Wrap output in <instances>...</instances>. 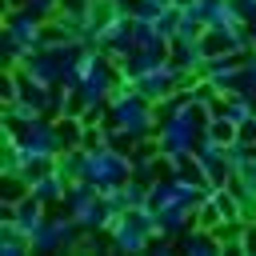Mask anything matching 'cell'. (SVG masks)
<instances>
[{
  "label": "cell",
  "instance_id": "cell-1",
  "mask_svg": "<svg viewBox=\"0 0 256 256\" xmlns=\"http://www.w3.org/2000/svg\"><path fill=\"white\" fill-rule=\"evenodd\" d=\"M208 116H212V108L188 100L172 116L156 120V144H160V152H196V144L204 140V128H208Z\"/></svg>",
  "mask_w": 256,
  "mask_h": 256
},
{
  "label": "cell",
  "instance_id": "cell-2",
  "mask_svg": "<svg viewBox=\"0 0 256 256\" xmlns=\"http://www.w3.org/2000/svg\"><path fill=\"white\" fill-rule=\"evenodd\" d=\"M136 168H132V152L116 148V144H92L84 148V180H92L96 188H120L124 180H132Z\"/></svg>",
  "mask_w": 256,
  "mask_h": 256
},
{
  "label": "cell",
  "instance_id": "cell-3",
  "mask_svg": "<svg viewBox=\"0 0 256 256\" xmlns=\"http://www.w3.org/2000/svg\"><path fill=\"white\" fill-rule=\"evenodd\" d=\"M12 132H16V144H20V152H24L28 164H56V156L64 152L56 116H32L28 124H20Z\"/></svg>",
  "mask_w": 256,
  "mask_h": 256
},
{
  "label": "cell",
  "instance_id": "cell-4",
  "mask_svg": "<svg viewBox=\"0 0 256 256\" xmlns=\"http://www.w3.org/2000/svg\"><path fill=\"white\" fill-rule=\"evenodd\" d=\"M108 240L116 252H148L152 240H156V212L144 204V208H128L112 220L108 228Z\"/></svg>",
  "mask_w": 256,
  "mask_h": 256
},
{
  "label": "cell",
  "instance_id": "cell-5",
  "mask_svg": "<svg viewBox=\"0 0 256 256\" xmlns=\"http://www.w3.org/2000/svg\"><path fill=\"white\" fill-rule=\"evenodd\" d=\"M80 224L64 212V216H44V224L32 232V252H76L80 240Z\"/></svg>",
  "mask_w": 256,
  "mask_h": 256
},
{
  "label": "cell",
  "instance_id": "cell-6",
  "mask_svg": "<svg viewBox=\"0 0 256 256\" xmlns=\"http://www.w3.org/2000/svg\"><path fill=\"white\" fill-rule=\"evenodd\" d=\"M192 160H196V168L204 172V180H208V188H224V184H232V164H228V144H220V140H212V136H204V140L196 144V152H192Z\"/></svg>",
  "mask_w": 256,
  "mask_h": 256
},
{
  "label": "cell",
  "instance_id": "cell-7",
  "mask_svg": "<svg viewBox=\"0 0 256 256\" xmlns=\"http://www.w3.org/2000/svg\"><path fill=\"white\" fill-rule=\"evenodd\" d=\"M4 32H12L16 40H24L28 48H40L44 36H48V24H44L36 12H28L24 4H8V12H4Z\"/></svg>",
  "mask_w": 256,
  "mask_h": 256
},
{
  "label": "cell",
  "instance_id": "cell-8",
  "mask_svg": "<svg viewBox=\"0 0 256 256\" xmlns=\"http://www.w3.org/2000/svg\"><path fill=\"white\" fill-rule=\"evenodd\" d=\"M168 60H172L180 72H196V76H204L208 48H204L200 36H172V40H168Z\"/></svg>",
  "mask_w": 256,
  "mask_h": 256
},
{
  "label": "cell",
  "instance_id": "cell-9",
  "mask_svg": "<svg viewBox=\"0 0 256 256\" xmlns=\"http://www.w3.org/2000/svg\"><path fill=\"white\" fill-rule=\"evenodd\" d=\"M28 192H32V196H40V200L52 208V204H64L68 180H64V176L56 172V164H52V168H44V172H36V176L28 180Z\"/></svg>",
  "mask_w": 256,
  "mask_h": 256
},
{
  "label": "cell",
  "instance_id": "cell-10",
  "mask_svg": "<svg viewBox=\"0 0 256 256\" xmlns=\"http://www.w3.org/2000/svg\"><path fill=\"white\" fill-rule=\"evenodd\" d=\"M168 60V52H152V48H132L128 56H120L116 64H120V76L124 80H136V76H144V72H152L156 64H164Z\"/></svg>",
  "mask_w": 256,
  "mask_h": 256
},
{
  "label": "cell",
  "instance_id": "cell-11",
  "mask_svg": "<svg viewBox=\"0 0 256 256\" xmlns=\"http://www.w3.org/2000/svg\"><path fill=\"white\" fill-rule=\"evenodd\" d=\"M180 252H192V256H216V252H224V244H220V236H216L212 228L192 224V228L180 236Z\"/></svg>",
  "mask_w": 256,
  "mask_h": 256
},
{
  "label": "cell",
  "instance_id": "cell-12",
  "mask_svg": "<svg viewBox=\"0 0 256 256\" xmlns=\"http://www.w3.org/2000/svg\"><path fill=\"white\" fill-rule=\"evenodd\" d=\"M56 172H60L68 184L84 180V148H64V152L56 156Z\"/></svg>",
  "mask_w": 256,
  "mask_h": 256
},
{
  "label": "cell",
  "instance_id": "cell-13",
  "mask_svg": "<svg viewBox=\"0 0 256 256\" xmlns=\"http://www.w3.org/2000/svg\"><path fill=\"white\" fill-rule=\"evenodd\" d=\"M204 136H212V140H220V144H232V140L240 136V124H232L224 112H212V116H208V128H204Z\"/></svg>",
  "mask_w": 256,
  "mask_h": 256
},
{
  "label": "cell",
  "instance_id": "cell-14",
  "mask_svg": "<svg viewBox=\"0 0 256 256\" xmlns=\"http://www.w3.org/2000/svg\"><path fill=\"white\" fill-rule=\"evenodd\" d=\"M0 252L4 256H24V252H32V240L16 228H0Z\"/></svg>",
  "mask_w": 256,
  "mask_h": 256
},
{
  "label": "cell",
  "instance_id": "cell-15",
  "mask_svg": "<svg viewBox=\"0 0 256 256\" xmlns=\"http://www.w3.org/2000/svg\"><path fill=\"white\" fill-rule=\"evenodd\" d=\"M220 220H224V212H220V204H216V200H212V192H208V196L200 200V208H196V224H204V228H216Z\"/></svg>",
  "mask_w": 256,
  "mask_h": 256
},
{
  "label": "cell",
  "instance_id": "cell-16",
  "mask_svg": "<svg viewBox=\"0 0 256 256\" xmlns=\"http://www.w3.org/2000/svg\"><path fill=\"white\" fill-rule=\"evenodd\" d=\"M156 28H160V36H164V40H172V36L180 32V4L164 8V12L156 16Z\"/></svg>",
  "mask_w": 256,
  "mask_h": 256
},
{
  "label": "cell",
  "instance_id": "cell-17",
  "mask_svg": "<svg viewBox=\"0 0 256 256\" xmlns=\"http://www.w3.org/2000/svg\"><path fill=\"white\" fill-rule=\"evenodd\" d=\"M236 184H244V188H252L256 192V144H252V152H248V160H244V168L232 176Z\"/></svg>",
  "mask_w": 256,
  "mask_h": 256
},
{
  "label": "cell",
  "instance_id": "cell-18",
  "mask_svg": "<svg viewBox=\"0 0 256 256\" xmlns=\"http://www.w3.org/2000/svg\"><path fill=\"white\" fill-rule=\"evenodd\" d=\"M232 4H236V12H240V20H244V24H252V20H256V0H232Z\"/></svg>",
  "mask_w": 256,
  "mask_h": 256
},
{
  "label": "cell",
  "instance_id": "cell-19",
  "mask_svg": "<svg viewBox=\"0 0 256 256\" xmlns=\"http://www.w3.org/2000/svg\"><path fill=\"white\" fill-rule=\"evenodd\" d=\"M248 40H252V48H256V20L248 24Z\"/></svg>",
  "mask_w": 256,
  "mask_h": 256
},
{
  "label": "cell",
  "instance_id": "cell-20",
  "mask_svg": "<svg viewBox=\"0 0 256 256\" xmlns=\"http://www.w3.org/2000/svg\"><path fill=\"white\" fill-rule=\"evenodd\" d=\"M176 4H188V0H176Z\"/></svg>",
  "mask_w": 256,
  "mask_h": 256
}]
</instances>
